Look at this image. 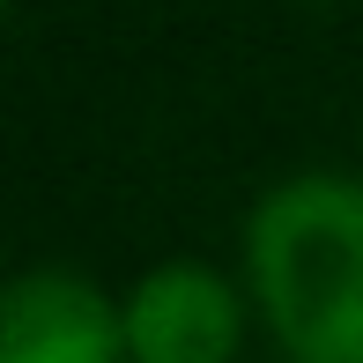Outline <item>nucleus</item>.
Instances as JSON below:
<instances>
[{
	"label": "nucleus",
	"mask_w": 363,
	"mask_h": 363,
	"mask_svg": "<svg viewBox=\"0 0 363 363\" xmlns=\"http://www.w3.org/2000/svg\"><path fill=\"white\" fill-rule=\"evenodd\" d=\"M0 363H134L126 311L82 274H15L8 311H0Z\"/></svg>",
	"instance_id": "nucleus-3"
},
{
	"label": "nucleus",
	"mask_w": 363,
	"mask_h": 363,
	"mask_svg": "<svg viewBox=\"0 0 363 363\" xmlns=\"http://www.w3.org/2000/svg\"><path fill=\"white\" fill-rule=\"evenodd\" d=\"M245 274L289 363H363V178H282L245 223Z\"/></svg>",
	"instance_id": "nucleus-1"
},
{
	"label": "nucleus",
	"mask_w": 363,
	"mask_h": 363,
	"mask_svg": "<svg viewBox=\"0 0 363 363\" xmlns=\"http://www.w3.org/2000/svg\"><path fill=\"white\" fill-rule=\"evenodd\" d=\"M238 289L201 259H163L126 296V356L134 363H230L238 356Z\"/></svg>",
	"instance_id": "nucleus-2"
}]
</instances>
